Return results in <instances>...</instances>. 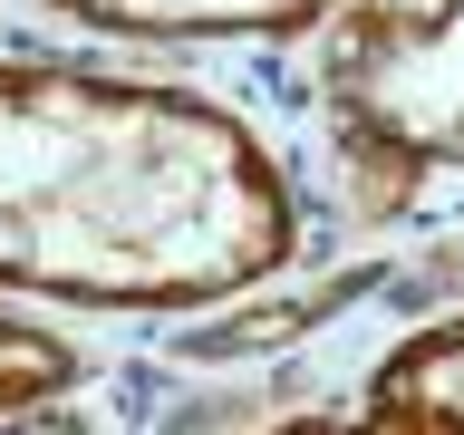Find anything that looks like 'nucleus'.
<instances>
[{
	"instance_id": "39448f33",
	"label": "nucleus",
	"mask_w": 464,
	"mask_h": 435,
	"mask_svg": "<svg viewBox=\"0 0 464 435\" xmlns=\"http://www.w3.org/2000/svg\"><path fill=\"white\" fill-rule=\"evenodd\" d=\"M78 377H87V358L58 339V329H29V319L0 310V416H29V406L68 397Z\"/></svg>"
},
{
	"instance_id": "20e7f679",
	"label": "nucleus",
	"mask_w": 464,
	"mask_h": 435,
	"mask_svg": "<svg viewBox=\"0 0 464 435\" xmlns=\"http://www.w3.org/2000/svg\"><path fill=\"white\" fill-rule=\"evenodd\" d=\"M368 416L387 435H464V310L397 339L368 377Z\"/></svg>"
},
{
	"instance_id": "f03ea898",
	"label": "nucleus",
	"mask_w": 464,
	"mask_h": 435,
	"mask_svg": "<svg viewBox=\"0 0 464 435\" xmlns=\"http://www.w3.org/2000/svg\"><path fill=\"white\" fill-rule=\"evenodd\" d=\"M319 116L358 213L464 174V0H348L319 49Z\"/></svg>"
},
{
	"instance_id": "7ed1b4c3",
	"label": "nucleus",
	"mask_w": 464,
	"mask_h": 435,
	"mask_svg": "<svg viewBox=\"0 0 464 435\" xmlns=\"http://www.w3.org/2000/svg\"><path fill=\"white\" fill-rule=\"evenodd\" d=\"M78 29H116V39H281L310 29L348 0H49Z\"/></svg>"
},
{
	"instance_id": "0eeeda50",
	"label": "nucleus",
	"mask_w": 464,
	"mask_h": 435,
	"mask_svg": "<svg viewBox=\"0 0 464 435\" xmlns=\"http://www.w3.org/2000/svg\"><path fill=\"white\" fill-rule=\"evenodd\" d=\"M0 435H97V426L58 416V406H29V416H0Z\"/></svg>"
},
{
	"instance_id": "f257e3e1",
	"label": "nucleus",
	"mask_w": 464,
	"mask_h": 435,
	"mask_svg": "<svg viewBox=\"0 0 464 435\" xmlns=\"http://www.w3.org/2000/svg\"><path fill=\"white\" fill-rule=\"evenodd\" d=\"M290 261L300 203L232 107L78 58H0V290L203 310Z\"/></svg>"
},
{
	"instance_id": "423d86ee",
	"label": "nucleus",
	"mask_w": 464,
	"mask_h": 435,
	"mask_svg": "<svg viewBox=\"0 0 464 435\" xmlns=\"http://www.w3.org/2000/svg\"><path fill=\"white\" fill-rule=\"evenodd\" d=\"M271 435H387V426L358 406V416H290V426H271Z\"/></svg>"
}]
</instances>
